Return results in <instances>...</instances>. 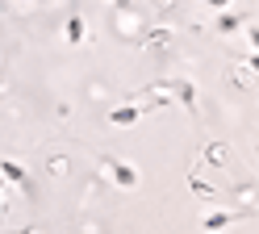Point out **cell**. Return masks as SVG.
<instances>
[{"instance_id":"6da1fadb","label":"cell","mask_w":259,"mask_h":234,"mask_svg":"<svg viewBox=\"0 0 259 234\" xmlns=\"http://www.w3.org/2000/svg\"><path fill=\"white\" fill-rule=\"evenodd\" d=\"M0 172H5L13 184H21V188H29V176H25V167L21 163H13V159H0Z\"/></svg>"},{"instance_id":"7a4b0ae2","label":"cell","mask_w":259,"mask_h":234,"mask_svg":"<svg viewBox=\"0 0 259 234\" xmlns=\"http://www.w3.org/2000/svg\"><path fill=\"white\" fill-rule=\"evenodd\" d=\"M79 38H84V21L71 17V21H67V42H79Z\"/></svg>"}]
</instances>
